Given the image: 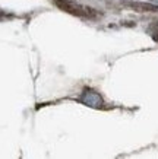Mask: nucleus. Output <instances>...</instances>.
I'll return each mask as SVG.
<instances>
[{
	"mask_svg": "<svg viewBox=\"0 0 158 159\" xmlns=\"http://www.w3.org/2000/svg\"><path fill=\"white\" fill-rule=\"evenodd\" d=\"M81 102L92 108H101L103 107V98L94 91H85L81 97Z\"/></svg>",
	"mask_w": 158,
	"mask_h": 159,
	"instance_id": "nucleus-1",
	"label": "nucleus"
}]
</instances>
